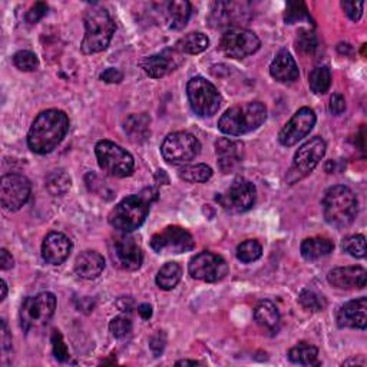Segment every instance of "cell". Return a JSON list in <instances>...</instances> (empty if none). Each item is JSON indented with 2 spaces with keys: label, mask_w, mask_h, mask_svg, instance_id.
I'll return each mask as SVG.
<instances>
[{
  "label": "cell",
  "mask_w": 367,
  "mask_h": 367,
  "mask_svg": "<svg viewBox=\"0 0 367 367\" xmlns=\"http://www.w3.org/2000/svg\"><path fill=\"white\" fill-rule=\"evenodd\" d=\"M69 129V118L64 111L48 109L37 115L29 133L28 145L32 152L45 156L52 152L66 137Z\"/></svg>",
  "instance_id": "cell-1"
},
{
  "label": "cell",
  "mask_w": 367,
  "mask_h": 367,
  "mask_svg": "<svg viewBox=\"0 0 367 367\" xmlns=\"http://www.w3.org/2000/svg\"><path fill=\"white\" fill-rule=\"evenodd\" d=\"M158 200V189L148 187L142 189L137 196H129L117 204L108 217L109 224L121 231L124 234H129L138 229L147 220L149 207Z\"/></svg>",
  "instance_id": "cell-2"
},
{
  "label": "cell",
  "mask_w": 367,
  "mask_h": 367,
  "mask_svg": "<svg viewBox=\"0 0 367 367\" xmlns=\"http://www.w3.org/2000/svg\"><path fill=\"white\" fill-rule=\"evenodd\" d=\"M85 36L81 50L85 55H93L105 50L115 33V22L109 12L100 5H92L84 15Z\"/></svg>",
  "instance_id": "cell-3"
},
{
  "label": "cell",
  "mask_w": 367,
  "mask_h": 367,
  "mask_svg": "<svg viewBox=\"0 0 367 367\" xmlns=\"http://www.w3.org/2000/svg\"><path fill=\"white\" fill-rule=\"evenodd\" d=\"M321 205L326 221L336 228L352 225L357 216V198L355 192L346 185L328 188L324 192Z\"/></svg>",
  "instance_id": "cell-4"
},
{
  "label": "cell",
  "mask_w": 367,
  "mask_h": 367,
  "mask_svg": "<svg viewBox=\"0 0 367 367\" xmlns=\"http://www.w3.org/2000/svg\"><path fill=\"white\" fill-rule=\"evenodd\" d=\"M265 120V105L261 102H248L227 109L218 121V129L229 137H241L258 129Z\"/></svg>",
  "instance_id": "cell-5"
},
{
  "label": "cell",
  "mask_w": 367,
  "mask_h": 367,
  "mask_svg": "<svg viewBox=\"0 0 367 367\" xmlns=\"http://www.w3.org/2000/svg\"><path fill=\"white\" fill-rule=\"evenodd\" d=\"M96 158L104 172L111 177L125 178L135 169V161L131 153L122 147L111 141H100L95 147Z\"/></svg>",
  "instance_id": "cell-6"
},
{
  "label": "cell",
  "mask_w": 367,
  "mask_h": 367,
  "mask_svg": "<svg viewBox=\"0 0 367 367\" xmlns=\"http://www.w3.org/2000/svg\"><path fill=\"white\" fill-rule=\"evenodd\" d=\"M187 95L192 111L201 118L216 115L223 104V96L218 89L201 76H196L188 82Z\"/></svg>",
  "instance_id": "cell-7"
},
{
  "label": "cell",
  "mask_w": 367,
  "mask_h": 367,
  "mask_svg": "<svg viewBox=\"0 0 367 367\" xmlns=\"http://www.w3.org/2000/svg\"><path fill=\"white\" fill-rule=\"evenodd\" d=\"M56 310V297L44 292L33 297H26L21 307V326L25 332L46 326Z\"/></svg>",
  "instance_id": "cell-8"
},
{
  "label": "cell",
  "mask_w": 367,
  "mask_h": 367,
  "mask_svg": "<svg viewBox=\"0 0 367 367\" xmlns=\"http://www.w3.org/2000/svg\"><path fill=\"white\" fill-rule=\"evenodd\" d=\"M326 156V142L320 137H314L300 147L296 152L293 165L290 167L287 172V182L293 185L314 171V168L320 164V161Z\"/></svg>",
  "instance_id": "cell-9"
},
{
  "label": "cell",
  "mask_w": 367,
  "mask_h": 367,
  "mask_svg": "<svg viewBox=\"0 0 367 367\" xmlns=\"http://www.w3.org/2000/svg\"><path fill=\"white\" fill-rule=\"evenodd\" d=\"M200 151V141L189 132L169 133L161 145L162 158L172 165H182L192 161Z\"/></svg>",
  "instance_id": "cell-10"
},
{
  "label": "cell",
  "mask_w": 367,
  "mask_h": 367,
  "mask_svg": "<svg viewBox=\"0 0 367 367\" xmlns=\"http://www.w3.org/2000/svg\"><path fill=\"white\" fill-rule=\"evenodd\" d=\"M256 198V185L245 178H236L233 184L217 197V201L229 214H243L254 207Z\"/></svg>",
  "instance_id": "cell-11"
},
{
  "label": "cell",
  "mask_w": 367,
  "mask_h": 367,
  "mask_svg": "<svg viewBox=\"0 0 367 367\" xmlns=\"http://www.w3.org/2000/svg\"><path fill=\"white\" fill-rule=\"evenodd\" d=\"M196 241L188 231L178 225H169L151 238V248L156 253L181 254L194 250Z\"/></svg>",
  "instance_id": "cell-12"
},
{
  "label": "cell",
  "mask_w": 367,
  "mask_h": 367,
  "mask_svg": "<svg viewBox=\"0 0 367 367\" xmlns=\"http://www.w3.org/2000/svg\"><path fill=\"white\" fill-rule=\"evenodd\" d=\"M261 46L258 36L244 28H231L223 37L220 48L233 59H244V57L256 53Z\"/></svg>",
  "instance_id": "cell-13"
},
{
  "label": "cell",
  "mask_w": 367,
  "mask_h": 367,
  "mask_svg": "<svg viewBox=\"0 0 367 367\" xmlns=\"http://www.w3.org/2000/svg\"><path fill=\"white\" fill-rule=\"evenodd\" d=\"M188 272L196 280L218 283L228 276L229 267L221 256L209 253V251H203L189 261Z\"/></svg>",
  "instance_id": "cell-14"
},
{
  "label": "cell",
  "mask_w": 367,
  "mask_h": 367,
  "mask_svg": "<svg viewBox=\"0 0 367 367\" xmlns=\"http://www.w3.org/2000/svg\"><path fill=\"white\" fill-rule=\"evenodd\" d=\"M30 181L21 173H8L0 181V203L5 209L19 211L30 197Z\"/></svg>",
  "instance_id": "cell-15"
},
{
  "label": "cell",
  "mask_w": 367,
  "mask_h": 367,
  "mask_svg": "<svg viewBox=\"0 0 367 367\" xmlns=\"http://www.w3.org/2000/svg\"><path fill=\"white\" fill-rule=\"evenodd\" d=\"M316 121L317 118L313 109L307 106L299 109L293 115V118L290 120L280 131L279 142L283 147H293L299 144V141L305 138L307 135L312 132V129L316 125Z\"/></svg>",
  "instance_id": "cell-16"
},
{
  "label": "cell",
  "mask_w": 367,
  "mask_h": 367,
  "mask_svg": "<svg viewBox=\"0 0 367 367\" xmlns=\"http://www.w3.org/2000/svg\"><path fill=\"white\" fill-rule=\"evenodd\" d=\"M111 257L120 268L128 270V272L138 270L144 260L140 244L137 243V240L128 234L120 236L112 241Z\"/></svg>",
  "instance_id": "cell-17"
},
{
  "label": "cell",
  "mask_w": 367,
  "mask_h": 367,
  "mask_svg": "<svg viewBox=\"0 0 367 367\" xmlns=\"http://www.w3.org/2000/svg\"><path fill=\"white\" fill-rule=\"evenodd\" d=\"M181 64H182V57L180 52H177L176 49H165L160 53L144 57L140 65L151 78L161 79L164 76L178 69Z\"/></svg>",
  "instance_id": "cell-18"
},
{
  "label": "cell",
  "mask_w": 367,
  "mask_h": 367,
  "mask_svg": "<svg viewBox=\"0 0 367 367\" xmlns=\"http://www.w3.org/2000/svg\"><path fill=\"white\" fill-rule=\"evenodd\" d=\"M73 244L62 233H49L42 243V257L48 264L61 265L72 253Z\"/></svg>",
  "instance_id": "cell-19"
},
{
  "label": "cell",
  "mask_w": 367,
  "mask_h": 367,
  "mask_svg": "<svg viewBox=\"0 0 367 367\" xmlns=\"http://www.w3.org/2000/svg\"><path fill=\"white\" fill-rule=\"evenodd\" d=\"M337 324L341 328H359L364 330L367 327V300L360 297L347 301L337 312Z\"/></svg>",
  "instance_id": "cell-20"
},
{
  "label": "cell",
  "mask_w": 367,
  "mask_h": 367,
  "mask_svg": "<svg viewBox=\"0 0 367 367\" xmlns=\"http://www.w3.org/2000/svg\"><path fill=\"white\" fill-rule=\"evenodd\" d=\"M327 281L340 290H361L367 283V272L360 265L339 267L327 274Z\"/></svg>",
  "instance_id": "cell-21"
},
{
  "label": "cell",
  "mask_w": 367,
  "mask_h": 367,
  "mask_svg": "<svg viewBox=\"0 0 367 367\" xmlns=\"http://www.w3.org/2000/svg\"><path fill=\"white\" fill-rule=\"evenodd\" d=\"M217 162L224 173H231L238 169L244 157V145L238 141L220 138L216 142Z\"/></svg>",
  "instance_id": "cell-22"
},
{
  "label": "cell",
  "mask_w": 367,
  "mask_h": 367,
  "mask_svg": "<svg viewBox=\"0 0 367 367\" xmlns=\"http://www.w3.org/2000/svg\"><path fill=\"white\" fill-rule=\"evenodd\" d=\"M270 75L281 84H292L299 79V66L288 50H280L270 65Z\"/></svg>",
  "instance_id": "cell-23"
},
{
  "label": "cell",
  "mask_w": 367,
  "mask_h": 367,
  "mask_svg": "<svg viewBox=\"0 0 367 367\" xmlns=\"http://www.w3.org/2000/svg\"><path fill=\"white\" fill-rule=\"evenodd\" d=\"M105 270V258L96 251H84L75 261V272L85 280L98 279Z\"/></svg>",
  "instance_id": "cell-24"
},
{
  "label": "cell",
  "mask_w": 367,
  "mask_h": 367,
  "mask_svg": "<svg viewBox=\"0 0 367 367\" xmlns=\"http://www.w3.org/2000/svg\"><path fill=\"white\" fill-rule=\"evenodd\" d=\"M254 319L265 330L276 333L280 327V313L276 304L270 300H261L254 308Z\"/></svg>",
  "instance_id": "cell-25"
},
{
  "label": "cell",
  "mask_w": 367,
  "mask_h": 367,
  "mask_svg": "<svg viewBox=\"0 0 367 367\" xmlns=\"http://www.w3.org/2000/svg\"><path fill=\"white\" fill-rule=\"evenodd\" d=\"M333 250H335L333 241L326 238V237L305 238L300 247L301 256L307 261H314V260H319L321 257H326V256L330 254Z\"/></svg>",
  "instance_id": "cell-26"
},
{
  "label": "cell",
  "mask_w": 367,
  "mask_h": 367,
  "mask_svg": "<svg viewBox=\"0 0 367 367\" xmlns=\"http://www.w3.org/2000/svg\"><path fill=\"white\" fill-rule=\"evenodd\" d=\"M191 16V3L187 0H173L167 5V17L171 29L185 28Z\"/></svg>",
  "instance_id": "cell-27"
},
{
  "label": "cell",
  "mask_w": 367,
  "mask_h": 367,
  "mask_svg": "<svg viewBox=\"0 0 367 367\" xmlns=\"http://www.w3.org/2000/svg\"><path fill=\"white\" fill-rule=\"evenodd\" d=\"M149 124L151 120L145 113L141 115H131L126 118L124 124V129L128 133V137L133 142H144L149 137Z\"/></svg>",
  "instance_id": "cell-28"
},
{
  "label": "cell",
  "mask_w": 367,
  "mask_h": 367,
  "mask_svg": "<svg viewBox=\"0 0 367 367\" xmlns=\"http://www.w3.org/2000/svg\"><path fill=\"white\" fill-rule=\"evenodd\" d=\"M208 46H209V39L207 37V35H204L203 32H192L181 37L173 49L180 53L198 55L204 52Z\"/></svg>",
  "instance_id": "cell-29"
},
{
  "label": "cell",
  "mask_w": 367,
  "mask_h": 367,
  "mask_svg": "<svg viewBox=\"0 0 367 367\" xmlns=\"http://www.w3.org/2000/svg\"><path fill=\"white\" fill-rule=\"evenodd\" d=\"M181 277H182V268L178 263H167L164 264L160 272L157 274V285L161 288V290H165V292H169V290L176 288L178 285V283L181 281Z\"/></svg>",
  "instance_id": "cell-30"
},
{
  "label": "cell",
  "mask_w": 367,
  "mask_h": 367,
  "mask_svg": "<svg viewBox=\"0 0 367 367\" xmlns=\"http://www.w3.org/2000/svg\"><path fill=\"white\" fill-rule=\"evenodd\" d=\"M317 356H319L317 347L308 343H300L294 346L293 349H290L288 352V360L294 364H301V366L320 364L317 361Z\"/></svg>",
  "instance_id": "cell-31"
},
{
  "label": "cell",
  "mask_w": 367,
  "mask_h": 367,
  "mask_svg": "<svg viewBox=\"0 0 367 367\" xmlns=\"http://www.w3.org/2000/svg\"><path fill=\"white\" fill-rule=\"evenodd\" d=\"M332 85V70L328 66H319L308 76V86L316 95H323Z\"/></svg>",
  "instance_id": "cell-32"
},
{
  "label": "cell",
  "mask_w": 367,
  "mask_h": 367,
  "mask_svg": "<svg viewBox=\"0 0 367 367\" xmlns=\"http://www.w3.org/2000/svg\"><path fill=\"white\" fill-rule=\"evenodd\" d=\"M212 177V168L207 164H194L187 165L180 169V178L196 184V182H207Z\"/></svg>",
  "instance_id": "cell-33"
},
{
  "label": "cell",
  "mask_w": 367,
  "mask_h": 367,
  "mask_svg": "<svg viewBox=\"0 0 367 367\" xmlns=\"http://www.w3.org/2000/svg\"><path fill=\"white\" fill-rule=\"evenodd\" d=\"M70 187L72 180L65 171H53L46 177V188L52 196H64Z\"/></svg>",
  "instance_id": "cell-34"
},
{
  "label": "cell",
  "mask_w": 367,
  "mask_h": 367,
  "mask_svg": "<svg viewBox=\"0 0 367 367\" xmlns=\"http://www.w3.org/2000/svg\"><path fill=\"white\" fill-rule=\"evenodd\" d=\"M299 303L305 308V310L310 312H323L327 305L326 299L320 293H317L316 290L312 288L303 290L299 296Z\"/></svg>",
  "instance_id": "cell-35"
},
{
  "label": "cell",
  "mask_w": 367,
  "mask_h": 367,
  "mask_svg": "<svg viewBox=\"0 0 367 367\" xmlns=\"http://www.w3.org/2000/svg\"><path fill=\"white\" fill-rule=\"evenodd\" d=\"M263 256V247L257 240H245L237 247V258L243 263H254Z\"/></svg>",
  "instance_id": "cell-36"
},
{
  "label": "cell",
  "mask_w": 367,
  "mask_h": 367,
  "mask_svg": "<svg viewBox=\"0 0 367 367\" xmlns=\"http://www.w3.org/2000/svg\"><path fill=\"white\" fill-rule=\"evenodd\" d=\"M341 247L347 254H350L355 258L366 257V238L361 234L346 237L341 243Z\"/></svg>",
  "instance_id": "cell-37"
},
{
  "label": "cell",
  "mask_w": 367,
  "mask_h": 367,
  "mask_svg": "<svg viewBox=\"0 0 367 367\" xmlns=\"http://www.w3.org/2000/svg\"><path fill=\"white\" fill-rule=\"evenodd\" d=\"M13 65L22 72H32L39 66V59L30 50H19L13 56Z\"/></svg>",
  "instance_id": "cell-38"
},
{
  "label": "cell",
  "mask_w": 367,
  "mask_h": 367,
  "mask_svg": "<svg viewBox=\"0 0 367 367\" xmlns=\"http://www.w3.org/2000/svg\"><path fill=\"white\" fill-rule=\"evenodd\" d=\"M317 37L313 32L310 30H304L301 29L297 33V39H296V48L297 50H300L301 53L305 55H312L316 49H317Z\"/></svg>",
  "instance_id": "cell-39"
},
{
  "label": "cell",
  "mask_w": 367,
  "mask_h": 367,
  "mask_svg": "<svg viewBox=\"0 0 367 367\" xmlns=\"http://www.w3.org/2000/svg\"><path fill=\"white\" fill-rule=\"evenodd\" d=\"M109 330L113 337L124 339L132 333V321L125 316H118L111 320Z\"/></svg>",
  "instance_id": "cell-40"
},
{
  "label": "cell",
  "mask_w": 367,
  "mask_h": 367,
  "mask_svg": "<svg viewBox=\"0 0 367 367\" xmlns=\"http://www.w3.org/2000/svg\"><path fill=\"white\" fill-rule=\"evenodd\" d=\"M307 13V8L304 3L301 2H296V3H288L287 6V13H285V22L287 23H294L297 21H301V19H308Z\"/></svg>",
  "instance_id": "cell-41"
},
{
  "label": "cell",
  "mask_w": 367,
  "mask_h": 367,
  "mask_svg": "<svg viewBox=\"0 0 367 367\" xmlns=\"http://www.w3.org/2000/svg\"><path fill=\"white\" fill-rule=\"evenodd\" d=\"M52 347H53V355L59 361H66L69 360V352L66 349V344L64 341V337L59 332H53L52 335Z\"/></svg>",
  "instance_id": "cell-42"
},
{
  "label": "cell",
  "mask_w": 367,
  "mask_h": 367,
  "mask_svg": "<svg viewBox=\"0 0 367 367\" xmlns=\"http://www.w3.org/2000/svg\"><path fill=\"white\" fill-rule=\"evenodd\" d=\"M46 13H48V5L42 3V2H37L26 13V22L30 25H35V23L39 22Z\"/></svg>",
  "instance_id": "cell-43"
},
{
  "label": "cell",
  "mask_w": 367,
  "mask_h": 367,
  "mask_svg": "<svg viewBox=\"0 0 367 367\" xmlns=\"http://www.w3.org/2000/svg\"><path fill=\"white\" fill-rule=\"evenodd\" d=\"M341 8L353 22H357L363 15L364 2H341Z\"/></svg>",
  "instance_id": "cell-44"
},
{
  "label": "cell",
  "mask_w": 367,
  "mask_h": 367,
  "mask_svg": "<svg viewBox=\"0 0 367 367\" xmlns=\"http://www.w3.org/2000/svg\"><path fill=\"white\" fill-rule=\"evenodd\" d=\"M100 78L105 84H121L124 79V73L117 68H108L101 73Z\"/></svg>",
  "instance_id": "cell-45"
},
{
  "label": "cell",
  "mask_w": 367,
  "mask_h": 367,
  "mask_svg": "<svg viewBox=\"0 0 367 367\" xmlns=\"http://www.w3.org/2000/svg\"><path fill=\"white\" fill-rule=\"evenodd\" d=\"M165 343H167V340H165V335L161 333V332H158V335H156V336H152V337H151V340H149V347H151V350H152L153 356L158 357V356L164 352V349H165Z\"/></svg>",
  "instance_id": "cell-46"
},
{
  "label": "cell",
  "mask_w": 367,
  "mask_h": 367,
  "mask_svg": "<svg viewBox=\"0 0 367 367\" xmlns=\"http://www.w3.org/2000/svg\"><path fill=\"white\" fill-rule=\"evenodd\" d=\"M346 111V100L344 96L339 92L333 93V96L330 98V112L333 115H341Z\"/></svg>",
  "instance_id": "cell-47"
},
{
  "label": "cell",
  "mask_w": 367,
  "mask_h": 367,
  "mask_svg": "<svg viewBox=\"0 0 367 367\" xmlns=\"http://www.w3.org/2000/svg\"><path fill=\"white\" fill-rule=\"evenodd\" d=\"M15 265V260L13 257L9 254V251L2 248L0 250V268L6 272V270H10Z\"/></svg>",
  "instance_id": "cell-48"
},
{
  "label": "cell",
  "mask_w": 367,
  "mask_h": 367,
  "mask_svg": "<svg viewBox=\"0 0 367 367\" xmlns=\"http://www.w3.org/2000/svg\"><path fill=\"white\" fill-rule=\"evenodd\" d=\"M2 344H3V349L9 350L12 347V339L8 330V324L5 320H2Z\"/></svg>",
  "instance_id": "cell-49"
},
{
  "label": "cell",
  "mask_w": 367,
  "mask_h": 367,
  "mask_svg": "<svg viewBox=\"0 0 367 367\" xmlns=\"http://www.w3.org/2000/svg\"><path fill=\"white\" fill-rule=\"evenodd\" d=\"M117 305L121 312H131L132 307H133V300L131 297H121L117 301Z\"/></svg>",
  "instance_id": "cell-50"
},
{
  "label": "cell",
  "mask_w": 367,
  "mask_h": 367,
  "mask_svg": "<svg viewBox=\"0 0 367 367\" xmlns=\"http://www.w3.org/2000/svg\"><path fill=\"white\" fill-rule=\"evenodd\" d=\"M138 313L144 320H149L152 317V307L147 303L138 305Z\"/></svg>",
  "instance_id": "cell-51"
},
{
  "label": "cell",
  "mask_w": 367,
  "mask_h": 367,
  "mask_svg": "<svg viewBox=\"0 0 367 367\" xmlns=\"http://www.w3.org/2000/svg\"><path fill=\"white\" fill-rule=\"evenodd\" d=\"M156 181H157V184H162V185H167V184H169V178H168V176H167V173H165V171H162V169H160V171H157V173H156Z\"/></svg>",
  "instance_id": "cell-52"
},
{
  "label": "cell",
  "mask_w": 367,
  "mask_h": 367,
  "mask_svg": "<svg viewBox=\"0 0 367 367\" xmlns=\"http://www.w3.org/2000/svg\"><path fill=\"white\" fill-rule=\"evenodd\" d=\"M177 366H198L201 364L200 361H196V360H180L176 363Z\"/></svg>",
  "instance_id": "cell-53"
},
{
  "label": "cell",
  "mask_w": 367,
  "mask_h": 367,
  "mask_svg": "<svg viewBox=\"0 0 367 367\" xmlns=\"http://www.w3.org/2000/svg\"><path fill=\"white\" fill-rule=\"evenodd\" d=\"M0 284H2V296H0V301H3L6 299V296H8V284H6L5 280H2V283H0Z\"/></svg>",
  "instance_id": "cell-54"
}]
</instances>
